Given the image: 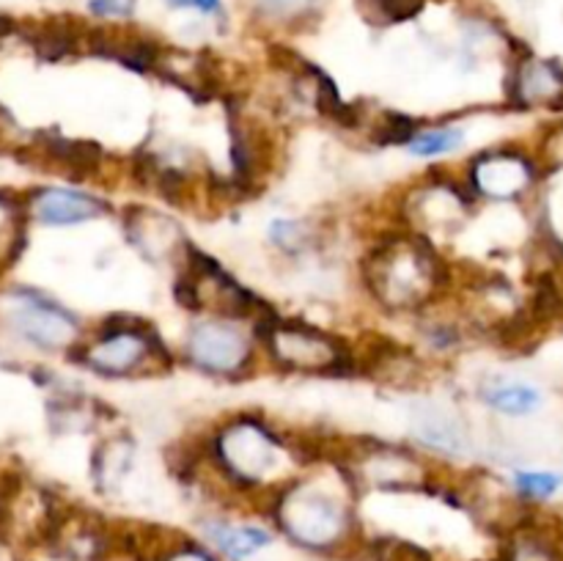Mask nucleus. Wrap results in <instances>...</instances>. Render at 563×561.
<instances>
[{"mask_svg": "<svg viewBox=\"0 0 563 561\" xmlns=\"http://www.w3.org/2000/svg\"><path fill=\"white\" fill-rule=\"evenodd\" d=\"M446 281V262L421 234H396L366 256V284L385 306H423Z\"/></svg>", "mask_w": 563, "mask_h": 561, "instance_id": "1", "label": "nucleus"}, {"mask_svg": "<svg viewBox=\"0 0 563 561\" xmlns=\"http://www.w3.org/2000/svg\"><path fill=\"white\" fill-rule=\"evenodd\" d=\"M278 523L303 548L328 550L349 532V514L319 485H294L278 496Z\"/></svg>", "mask_w": 563, "mask_h": 561, "instance_id": "2", "label": "nucleus"}, {"mask_svg": "<svg viewBox=\"0 0 563 561\" xmlns=\"http://www.w3.org/2000/svg\"><path fill=\"white\" fill-rule=\"evenodd\" d=\"M261 344L270 349L278 367L292 369V372H319L346 378L355 369V358L344 347V342L319 331V328L306 326V322H283L278 317L270 331L265 333Z\"/></svg>", "mask_w": 563, "mask_h": 561, "instance_id": "3", "label": "nucleus"}, {"mask_svg": "<svg viewBox=\"0 0 563 561\" xmlns=\"http://www.w3.org/2000/svg\"><path fill=\"white\" fill-rule=\"evenodd\" d=\"M283 455L281 437L253 416L231 421L212 441V460H218L223 473L242 487H256L265 476L278 468Z\"/></svg>", "mask_w": 563, "mask_h": 561, "instance_id": "4", "label": "nucleus"}, {"mask_svg": "<svg viewBox=\"0 0 563 561\" xmlns=\"http://www.w3.org/2000/svg\"><path fill=\"white\" fill-rule=\"evenodd\" d=\"M77 355L89 369L105 378H127L138 372L146 364H152L154 355L168 358L163 342L154 336L146 326H111L107 322L100 331V339L91 344H77Z\"/></svg>", "mask_w": 563, "mask_h": 561, "instance_id": "5", "label": "nucleus"}, {"mask_svg": "<svg viewBox=\"0 0 563 561\" xmlns=\"http://www.w3.org/2000/svg\"><path fill=\"white\" fill-rule=\"evenodd\" d=\"M7 322L23 342L41 349L77 347L80 326L69 311L34 292H14L9 301Z\"/></svg>", "mask_w": 563, "mask_h": 561, "instance_id": "6", "label": "nucleus"}, {"mask_svg": "<svg viewBox=\"0 0 563 561\" xmlns=\"http://www.w3.org/2000/svg\"><path fill=\"white\" fill-rule=\"evenodd\" d=\"M184 349L193 367L212 374H236L251 367L253 360L251 339L236 328V322L226 319H212L190 328Z\"/></svg>", "mask_w": 563, "mask_h": 561, "instance_id": "7", "label": "nucleus"}, {"mask_svg": "<svg viewBox=\"0 0 563 561\" xmlns=\"http://www.w3.org/2000/svg\"><path fill=\"white\" fill-rule=\"evenodd\" d=\"M107 202L91 193L66 188L36 190L28 199V213L44 226H77L102 218L107 213Z\"/></svg>", "mask_w": 563, "mask_h": 561, "instance_id": "8", "label": "nucleus"}, {"mask_svg": "<svg viewBox=\"0 0 563 561\" xmlns=\"http://www.w3.org/2000/svg\"><path fill=\"white\" fill-rule=\"evenodd\" d=\"M530 166L523 154L516 152H487L473 163V188L475 193L495 195V199H511L523 193L530 182Z\"/></svg>", "mask_w": 563, "mask_h": 561, "instance_id": "9", "label": "nucleus"}, {"mask_svg": "<svg viewBox=\"0 0 563 561\" xmlns=\"http://www.w3.org/2000/svg\"><path fill=\"white\" fill-rule=\"evenodd\" d=\"M478 394L489 408L503 416H528L541 405L539 391L528 383H520V380L492 378L482 385Z\"/></svg>", "mask_w": 563, "mask_h": 561, "instance_id": "10", "label": "nucleus"}, {"mask_svg": "<svg viewBox=\"0 0 563 561\" xmlns=\"http://www.w3.org/2000/svg\"><path fill=\"white\" fill-rule=\"evenodd\" d=\"M206 537L212 545L231 561H242L247 556L258 553L261 548L272 543L270 534L258 526H234V523H209L206 526Z\"/></svg>", "mask_w": 563, "mask_h": 561, "instance_id": "11", "label": "nucleus"}, {"mask_svg": "<svg viewBox=\"0 0 563 561\" xmlns=\"http://www.w3.org/2000/svg\"><path fill=\"white\" fill-rule=\"evenodd\" d=\"M44 154H48L53 163H59L66 174L72 177H91L102 168V160H105V152L94 143H82V141H66L61 136H50L44 141Z\"/></svg>", "mask_w": 563, "mask_h": 561, "instance_id": "12", "label": "nucleus"}, {"mask_svg": "<svg viewBox=\"0 0 563 561\" xmlns=\"http://www.w3.org/2000/svg\"><path fill=\"white\" fill-rule=\"evenodd\" d=\"M516 89H520V97L528 102L552 100L561 91V75H558V69L552 64L534 61V64L523 66L520 80H516Z\"/></svg>", "mask_w": 563, "mask_h": 561, "instance_id": "13", "label": "nucleus"}, {"mask_svg": "<svg viewBox=\"0 0 563 561\" xmlns=\"http://www.w3.org/2000/svg\"><path fill=\"white\" fill-rule=\"evenodd\" d=\"M464 132L457 127H437V130H418L415 136L407 143V152L415 154V157H443V154L453 152V149L462 146Z\"/></svg>", "mask_w": 563, "mask_h": 561, "instance_id": "14", "label": "nucleus"}, {"mask_svg": "<svg viewBox=\"0 0 563 561\" xmlns=\"http://www.w3.org/2000/svg\"><path fill=\"white\" fill-rule=\"evenodd\" d=\"M36 55L44 61H61L69 53H75L77 36L75 30L64 28V25H48L34 36Z\"/></svg>", "mask_w": 563, "mask_h": 561, "instance_id": "15", "label": "nucleus"}, {"mask_svg": "<svg viewBox=\"0 0 563 561\" xmlns=\"http://www.w3.org/2000/svg\"><path fill=\"white\" fill-rule=\"evenodd\" d=\"M418 132V122L405 113H385L380 125L371 130V141L376 146H407L410 138Z\"/></svg>", "mask_w": 563, "mask_h": 561, "instance_id": "16", "label": "nucleus"}, {"mask_svg": "<svg viewBox=\"0 0 563 561\" xmlns=\"http://www.w3.org/2000/svg\"><path fill=\"white\" fill-rule=\"evenodd\" d=\"M514 485L525 498H550L561 487V476L547 471H520L514 476Z\"/></svg>", "mask_w": 563, "mask_h": 561, "instance_id": "17", "label": "nucleus"}, {"mask_svg": "<svg viewBox=\"0 0 563 561\" xmlns=\"http://www.w3.org/2000/svg\"><path fill=\"white\" fill-rule=\"evenodd\" d=\"M270 237L283 254H299L308 243L306 229H303V224H297V220H276L270 229Z\"/></svg>", "mask_w": 563, "mask_h": 561, "instance_id": "18", "label": "nucleus"}, {"mask_svg": "<svg viewBox=\"0 0 563 561\" xmlns=\"http://www.w3.org/2000/svg\"><path fill=\"white\" fill-rule=\"evenodd\" d=\"M317 0H258L261 12L276 20H297L314 7Z\"/></svg>", "mask_w": 563, "mask_h": 561, "instance_id": "19", "label": "nucleus"}, {"mask_svg": "<svg viewBox=\"0 0 563 561\" xmlns=\"http://www.w3.org/2000/svg\"><path fill=\"white\" fill-rule=\"evenodd\" d=\"M374 7L380 9L391 23H401V20H410L421 12L423 0H374Z\"/></svg>", "mask_w": 563, "mask_h": 561, "instance_id": "20", "label": "nucleus"}, {"mask_svg": "<svg viewBox=\"0 0 563 561\" xmlns=\"http://www.w3.org/2000/svg\"><path fill=\"white\" fill-rule=\"evenodd\" d=\"M91 12L97 17H129L132 0H91Z\"/></svg>", "mask_w": 563, "mask_h": 561, "instance_id": "21", "label": "nucleus"}, {"mask_svg": "<svg viewBox=\"0 0 563 561\" xmlns=\"http://www.w3.org/2000/svg\"><path fill=\"white\" fill-rule=\"evenodd\" d=\"M174 9H199L204 14L220 12V0H165Z\"/></svg>", "mask_w": 563, "mask_h": 561, "instance_id": "22", "label": "nucleus"}, {"mask_svg": "<svg viewBox=\"0 0 563 561\" xmlns=\"http://www.w3.org/2000/svg\"><path fill=\"white\" fill-rule=\"evenodd\" d=\"M165 561H212L209 556L204 553V550H199V548H179V550H174V553L168 556V559Z\"/></svg>", "mask_w": 563, "mask_h": 561, "instance_id": "23", "label": "nucleus"}, {"mask_svg": "<svg viewBox=\"0 0 563 561\" xmlns=\"http://www.w3.org/2000/svg\"><path fill=\"white\" fill-rule=\"evenodd\" d=\"M0 561H7V559H3V553H0Z\"/></svg>", "mask_w": 563, "mask_h": 561, "instance_id": "24", "label": "nucleus"}]
</instances>
